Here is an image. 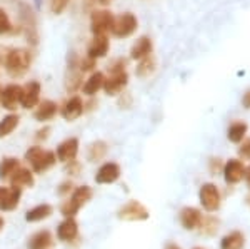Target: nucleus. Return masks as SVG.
I'll use <instances>...</instances> for the list:
<instances>
[{
    "instance_id": "nucleus-1",
    "label": "nucleus",
    "mask_w": 250,
    "mask_h": 249,
    "mask_svg": "<svg viewBox=\"0 0 250 249\" xmlns=\"http://www.w3.org/2000/svg\"><path fill=\"white\" fill-rule=\"evenodd\" d=\"M32 64V55L27 49H12L5 55V70L10 77L17 79L27 74Z\"/></svg>"
},
{
    "instance_id": "nucleus-2",
    "label": "nucleus",
    "mask_w": 250,
    "mask_h": 249,
    "mask_svg": "<svg viewBox=\"0 0 250 249\" xmlns=\"http://www.w3.org/2000/svg\"><path fill=\"white\" fill-rule=\"evenodd\" d=\"M25 160L32 166V171L37 174H43L57 162V156L52 151H45L39 146H34L25 152Z\"/></svg>"
},
{
    "instance_id": "nucleus-3",
    "label": "nucleus",
    "mask_w": 250,
    "mask_h": 249,
    "mask_svg": "<svg viewBox=\"0 0 250 249\" xmlns=\"http://www.w3.org/2000/svg\"><path fill=\"white\" fill-rule=\"evenodd\" d=\"M139 27V20L132 12H124L119 17H115L114 20V27H112V34L119 39L130 37L132 34L137 30Z\"/></svg>"
},
{
    "instance_id": "nucleus-4",
    "label": "nucleus",
    "mask_w": 250,
    "mask_h": 249,
    "mask_svg": "<svg viewBox=\"0 0 250 249\" xmlns=\"http://www.w3.org/2000/svg\"><path fill=\"white\" fill-rule=\"evenodd\" d=\"M20 20H22L23 32L27 35V40L32 44L39 42V35H37V19L35 14L32 10V7L25 2H20Z\"/></svg>"
},
{
    "instance_id": "nucleus-5",
    "label": "nucleus",
    "mask_w": 250,
    "mask_h": 249,
    "mask_svg": "<svg viewBox=\"0 0 250 249\" xmlns=\"http://www.w3.org/2000/svg\"><path fill=\"white\" fill-rule=\"evenodd\" d=\"M114 14L108 10H95L90 17V29L94 35H107L114 27Z\"/></svg>"
},
{
    "instance_id": "nucleus-6",
    "label": "nucleus",
    "mask_w": 250,
    "mask_h": 249,
    "mask_svg": "<svg viewBox=\"0 0 250 249\" xmlns=\"http://www.w3.org/2000/svg\"><path fill=\"white\" fill-rule=\"evenodd\" d=\"M199 199H200V204L204 206V209L207 211H217L220 207V191L217 189L215 184L212 182H205L202 184V187H200L199 191Z\"/></svg>"
},
{
    "instance_id": "nucleus-7",
    "label": "nucleus",
    "mask_w": 250,
    "mask_h": 249,
    "mask_svg": "<svg viewBox=\"0 0 250 249\" xmlns=\"http://www.w3.org/2000/svg\"><path fill=\"white\" fill-rule=\"evenodd\" d=\"M148 216V209L139 201H128L119 209V218L122 221H145Z\"/></svg>"
},
{
    "instance_id": "nucleus-8",
    "label": "nucleus",
    "mask_w": 250,
    "mask_h": 249,
    "mask_svg": "<svg viewBox=\"0 0 250 249\" xmlns=\"http://www.w3.org/2000/svg\"><path fill=\"white\" fill-rule=\"evenodd\" d=\"M22 91L23 87L19 84H9L2 89L0 94V104H2L3 109L7 111H15L20 106V100H22Z\"/></svg>"
},
{
    "instance_id": "nucleus-9",
    "label": "nucleus",
    "mask_w": 250,
    "mask_h": 249,
    "mask_svg": "<svg viewBox=\"0 0 250 249\" xmlns=\"http://www.w3.org/2000/svg\"><path fill=\"white\" fill-rule=\"evenodd\" d=\"M128 84V74L127 70L122 72H110V75L105 79L102 89L107 92L108 95H119Z\"/></svg>"
},
{
    "instance_id": "nucleus-10",
    "label": "nucleus",
    "mask_w": 250,
    "mask_h": 249,
    "mask_svg": "<svg viewBox=\"0 0 250 249\" xmlns=\"http://www.w3.org/2000/svg\"><path fill=\"white\" fill-rule=\"evenodd\" d=\"M39 102H40V84L37 80H30V82H27L23 86L20 106L23 109H34Z\"/></svg>"
},
{
    "instance_id": "nucleus-11",
    "label": "nucleus",
    "mask_w": 250,
    "mask_h": 249,
    "mask_svg": "<svg viewBox=\"0 0 250 249\" xmlns=\"http://www.w3.org/2000/svg\"><path fill=\"white\" fill-rule=\"evenodd\" d=\"M224 178L227 184H237L244 179L245 176V166L239 159H230L224 164Z\"/></svg>"
},
{
    "instance_id": "nucleus-12",
    "label": "nucleus",
    "mask_w": 250,
    "mask_h": 249,
    "mask_svg": "<svg viewBox=\"0 0 250 249\" xmlns=\"http://www.w3.org/2000/svg\"><path fill=\"white\" fill-rule=\"evenodd\" d=\"M120 174H122V171H120L119 164L117 162H105L99 167V171H97L95 181L99 184H114L115 181H119Z\"/></svg>"
},
{
    "instance_id": "nucleus-13",
    "label": "nucleus",
    "mask_w": 250,
    "mask_h": 249,
    "mask_svg": "<svg viewBox=\"0 0 250 249\" xmlns=\"http://www.w3.org/2000/svg\"><path fill=\"white\" fill-rule=\"evenodd\" d=\"M83 111H85V106H83L82 99H80L79 95H74V97H70L62 106L60 114H62V117L65 120L72 122V120H77L80 115L83 114Z\"/></svg>"
},
{
    "instance_id": "nucleus-14",
    "label": "nucleus",
    "mask_w": 250,
    "mask_h": 249,
    "mask_svg": "<svg viewBox=\"0 0 250 249\" xmlns=\"http://www.w3.org/2000/svg\"><path fill=\"white\" fill-rule=\"evenodd\" d=\"M79 154V139L77 137H70V139H65L63 142L59 144L57 147V159L60 162L67 164L70 160H75Z\"/></svg>"
},
{
    "instance_id": "nucleus-15",
    "label": "nucleus",
    "mask_w": 250,
    "mask_h": 249,
    "mask_svg": "<svg viewBox=\"0 0 250 249\" xmlns=\"http://www.w3.org/2000/svg\"><path fill=\"white\" fill-rule=\"evenodd\" d=\"M79 236V224L74 218H65V221L59 224L57 238L63 243H72Z\"/></svg>"
},
{
    "instance_id": "nucleus-16",
    "label": "nucleus",
    "mask_w": 250,
    "mask_h": 249,
    "mask_svg": "<svg viewBox=\"0 0 250 249\" xmlns=\"http://www.w3.org/2000/svg\"><path fill=\"white\" fill-rule=\"evenodd\" d=\"M108 49H110V42H108L107 35H94V40H92L87 49V55L95 60L102 59L107 55Z\"/></svg>"
},
{
    "instance_id": "nucleus-17",
    "label": "nucleus",
    "mask_w": 250,
    "mask_h": 249,
    "mask_svg": "<svg viewBox=\"0 0 250 249\" xmlns=\"http://www.w3.org/2000/svg\"><path fill=\"white\" fill-rule=\"evenodd\" d=\"M154 52V44H152V39L147 37V35H142L140 39H137V42L132 45L130 49V57L134 60H140L147 55H150Z\"/></svg>"
},
{
    "instance_id": "nucleus-18",
    "label": "nucleus",
    "mask_w": 250,
    "mask_h": 249,
    "mask_svg": "<svg viewBox=\"0 0 250 249\" xmlns=\"http://www.w3.org/2000/svg\"><path fill=\"white\" fill-rule=\"evenodd\" d=\"M34 117L39 122H45V120H50L55 117L57 114V104L54 100H42L37 106L34 107Z\"/></svg>"
},
{
    "instance_id": "nucleus-19",
    "label": "nucleus",
    "mask_w": 250,
    "mask_h": 249,
    "mask_svg": "<svg viewBox=\"0 0 250 249\" xmlns=\"http://www.w3.org/2000/svg\"><path fill=\"white\" fill-rule=\"evenodd\" d=\"M10 184H12V187H17V189L32 187L34 186V171L27 169V167H19V169L10 176Z\"/></svg>"
},
{
    "instance_id": "nucleus-20",
    "label": "nucleus",
    "mask_w": 250,
    "mask_h": 249,
    "mask_svg": "<svg viewBox=\"0 0 250 249\" xmlns=\"http://www.w3.org/2000/svg\"><path fill=\"white\" fill-rule=\"evenodd\" d=\"M200 221H202V214H200V211L197 207H184L180 211V223H182L185 229H197Z\"/></svg>"
},
{
    "instance_id": "nucleus-21",
    "label": "nucleus",
    "mask_w": 250,
    "mask_h": 249,
    "mask_svg": "<svg viewBox=\"0 0 250 249\" xmlns=\"http://www.w3.org/2000/svg\"><path fill=\"white\" fill-rule=\"evenodd\" d=\"M104 82H105V75L102 74V72H94V74L90 75L85 84H82V92L85 95H95L97 92L104 87Z\"/></svg>"
},
{
    "instance_id": "nucleus-22",
    "label": "nucleus",
    "mask_w": 250,
    "mask_h": 249,
    "mask_svg": "<svg viewBox=\"0 0 250 249\" xmlns=\"http://www.w3.org/2000/svg\"><path fill=\"white\" fill-rule=\"evenodd\" d=\"M20 196L22 192L17 187H7L3 198L0 199V209L2 211H14L20 203Z\"/></svg>"
},
{
    "instance_id": "nucleus-23",
    "label": "nucleus",
    "mask_w": 250,
    "mask_h": 249,
    "mask_svg": "<svg viewBox=\"0 0 250 249\" xmlns=\"http://www.w3.org/2000/svg\"><path fill=\"white\" fill-rule=\"evenodd\" d=\"M54 246L50 231H39L29 239V249H50Z\"/></svg>"
},
{
    "instance_id": "nucleus-24",
    "label": "nucleus",
    "mask_w": 250,
    "mask_h": 249,
    "mask_svg": "<svg viewBox=\"0 0 250 249\" xmlns=\"http://www.w3.org/2000/svg\"><path fill=\"white\" fill-rule=\"evenodd\" d=\"M52 212H54V207L50 204H39V206L32 207L30 211H27L25 221L27 223H39V221L50 218Z\"/></svg>"
},
{
    "instance_id": "nucleus-25",
    "label": "nucleus",
    "mask_w": 250,
    "mask_h": 249,
    "mask_svg": "<svg viewBox=\"0 0 250 249\" xmlns=\"http://www.w3.org/2000/svg\"><path fill=\"white\" fill-rule=\"evenodd\" d=\"M247 132H249V126H247V124L242 122V120H237V122H232L230 126H229L227 137L233 144H240L242 140L245 139Z\"/></svg>"
},
{
    "instance_id": "nucleus-26",
    "label": "nucleus",
    "mask_w": 250,
    "mask_h": 249,
    "mask_svg": "<svg viewBox=\"0 0 250 249\" xmlns=\"http://www.w3.org/2000/svg\"><path fill=\"white\" fill-rule=\"evenodd\" d=\"M155 67H157V60L154 57V54H150V55H147V57L139 60V66H137V69H135V74L142 79L150 77V75L154 74Z\"/></svg>"
},
{
    "instance_id": "nucleus-27",
    "label": "nucleus",
    "mask_w": 250,
    "mask_h": 249,
    "mask_svg": "<svg viewBox=\"0 0 250 249\" xmlns=\"http://www.w3.org/2000/svg\"><path fill=\"white\" fill-rule=\"evenodd\" d=\"M245 238L240 231H233L227 234L220 243V249H244Z\"/></svg>"
},
{
    "instance_id": "nucleus-28",
    "label": "nucleus",
    "mask_w": 250,
    "mask_h": 249,
    "mask_svg": "<svg viewBox=\"0 0 250 249\" xmlns=\"http://www.w3.org/2000/svg\"><path fill=\"white\" fill-rule=\"evenodd\" d=\"M20 122V117L17 114H9L5 115L2 120H0V139L2 137H7V136H10L12 132L17 129Z\"/></svg>"
},
{
    "instance_id": "nucleus-29",
    "label": "nucleus",
    "mask_w": 250,
    "mask_h": 249,
    "mask_svg": "<svg viewBox=\"0 0 250 249\" xmlns=\"http://www.w3.org/2000/svg\"><path fill=\"white\" fill-rule=\"evenodd\" d=\"M20 167L19 159L15 158H5L0 162V179H10V176L14 174Z\"/></svg>"
},
{
    "instance_id": "nucleus-30",
    "label": "nucleus",
    "mask_w": 250,
    "mask_h": 249,
    "mask_svg": "<svg viewBox=\"0 0 250 249\" xmlns=\"http://www.w3.org/2000/svg\"><path fill=\"white\" fill-rule=\"evenodd\" d=\"M107 154V144L104 140H95L88 146V152H87V158L88 160H100L104 156Z\"/></svg>"
},
{
    "instance_id": "nucleus-31",
    "label": "nucleus",
    "mask_w": 250,
    "mask_h": 249,
    "mask_svg": "<svg viewBox=\"0 0 250 249\" xmlns=\"http://www.w3.org/2000/svg\"><path fill=\"white\" fill-rule=\"evenodd\" d=\"M70 199L74 201L77 206L82 207L83 204H87L88 201L92 199V189L90 186H80L77 187V189H74V192H72Z\"/></svg>"
},
{
    "instance_id": "nucleus-32",
    "label": "nucleus",
    "mask_w": 250,
    "mask_h": 249,
    "mask_svg": "<svg viewBox=\"0 0 250 249\" xmlns=\"http://www.w3.org/2000/svg\"><path fill=\"white\" fill-rule=\"evenodd\" d=\"M219 219H215V218H212V216H202V221H200V224H199V227H200V231L204 232V234H215L217 229H219Z\"/></svg>"
},
{
    "instance_id": "nucleus-33",
    "label": "nucleus",
    "mask_w": 250,
    "mask_h": 249,
    "mask_svg": "<svg viewBox=\"0 0 250 249\" xmlns=\"http://www.w3.org/2000/svg\"><path fill=\"white\" fill-rule=\"evenodd\" d=\"M79 209H80V206H77V204H75L70 198H68L67 201H63L62 206H60V212H62L65 218H74V216L79 212Z\"/></svg>"
},
{
    "instance_id": "nucleus-34",
    "label": "nucleus",
    "mask_w": 250,
    "mask_h": 249,
    "mask_svg": "<svg viewBox=\"0 0 250 249\" xmlns=\"http://www.w3.org/2000/svg\"><path fill=\"white\" fill-rule=\"evenodd\" d=\"M12 29H14V27H12L9 14L0 7V35L9 34V32H12Z\"/></svg>"
},
{
    "instance_id": "nucleus-35",
    "label": "nucleus",
    "mask_w": 250,
    "mask_h": 249,
    "mask_svg": "<svg viewBox=\"0 0 250 249\" xmlns=\"http://www.w3.org/2000/svg\"><path fill=\"white\" fill-rule=\"evenodd\" d=\"M95 62H97L95 59H92V57H88V55H87V57H83L79 62V67H80V70H82V72H90V70H94Z\"/></svg>"
},
{
    "instance_id": "nucleus-36",
    "label": "nucleus",
    "mask_w": 250,
    "mask_h": 249,
    "mask_svg": "<svg viewBox=\"0 0 250 249\" xmlns=\"http://www.w3.org/2000/svg\"><path fill=\"white\" fill-rule=\"evenodd\" d=\"M68 0H50V10L54 12V14H62L63 10H65Z\"/></svg>"
},
{
    "instance_id": "nucleus-37",
    "label": "nucleus",
    "mask_w": 250,
    "mask_h": 249,
    "mask_svg": "<svg viewBox=\"0 0 250 249\" xmlns=\"http://www.w3.org/2000/svg\"><path fill=\"white\" fill-rule=\"evenodd\" d=\"M239 154H240V158H242V159L250 160V137L242 140L240 149H239Z\"/></svg>"
},
{
    "instance_id": "nucleus-38",
    "label": "nucleus",
    "mask_w": 250,
    "mask_h": 249,
    "mask_svg": "<svg viewBox=\"0 0 250 249\" xmlns=\"http://www.w3.org/2000/svg\"><path fill=\"white\" fill-rule=\"evenodd\" d=\"M125 67H127V60L115 59L114 62L110 64V67H108V72H122V70H125Z\"/></svg>"
},
{
    "instance_id": "nucleus-39",
    "label": "nucleus",
    "mask_w": 250,
    "mask_h": 249,
    "mask_svg": "<svg viewBox=\"0 0 250 249\" xmlns=\"http://www.w3.org/2000/svg\"><path fill=\"white\" fill-rule=\"evenodd\" d=\"M72 187H74V184L70 182V181H65V182H62L59 186V189L57 192L60 196H65V194H70V191H72Z\"/></svg>"
},
{
    "instance_id": "nucleus-40",
    "label": "nucleus",
    "mask_w": 250,
    "mask_h": 249,
    "mask_svg": "<svg viewBox=\"0 0 250 249\" xmlns=\"http://www.w3.org/2000/svg\"><path fill=\"white\" fill-rule=\"evenodd\" d=\"M224 169V164H222L220 159H212L210 160V172L212 174H217L219 171Z\"/></svg>"
},
{
    "instance_id": "nucleus-41",
    "label": "nucleus",
    "mask_w": 250,
    "mask_h": 249,
    "mask_svg": "<svg viewBox=\"0 0 250 249\" xmlns=\"http://www.w3.org/2000/svg\"><path fill=\"white\" fill-rule=\"evenodd\" d=\"M67 164H68V172L74 174V176H77L79 171H80V164L77 162V160H70V162H67Z\"/></svg>"
},
{
    "instance_id": "nucleus-42",
    "label": "nucleus",
    "mask_w": 250,
    "mask_h": 249,
    "mask_svg": "<svg viewBox=\"0 0 250 249\" xmlns=\"http://www.w3.org/2000/svg\"><path fill=\"white\" fill-rule=\"evenodd\" d=\"M242 106H244L245 109H250V89L245 91L244 95H242Z\"/></svg>"
},
{
    "instance_id": "nucleus-43",
    "label": "nucleus",
    "mask_w": 250,
    "mask_h": 249,
    "mask_svg": "<svg viewBox=\"0 0 250 249\" xmlns=\"http://www.w3.org/2000/svg\"><path fill=\"white\" fill-rule=\"evenodd\" d=\"M48 134H50V127H43V129H40L37 132V139L45 140V139H48Z\"/></svg>"
},
{
    "instance_id": "nucleus-44",
    "label": "nucleus",
    "mask_w": 250,
    "mask_h": 249,
    "mask_svg": "<svg viewBox=\"0 0 250 249\" xmlns=\"http://www.w3.org/2000/svg\"><path fill=\"white\" fill-rule=\"evenodd\" d=\"M244 178H245V181H247V186L250 187V166L245 167V176H244Z\"/></svg>"
},
{
    "instance_id": "nucleus-45",
    "label": "nucleus",
    "mask_w": 250,
    "mask_h": 249,
    "mask_svg": "<svg viewBox=\"0 0 250 249\" xmlns=\"http://www.w3.org/2000/svg\"><path fill=\"white\" fill-rule=\"evenodd\" d=\"M164 249H182L180 246H177L175 243H168V244H165V248Z\"/></svg>"
},
{
    "instance_id": "nucleus-46",
    "label": "nucleus",
    "mask_w": 250,
    "mask_h": 249,
    "mask_svg": "<svg viewBox=\"0 0 250 249\" xmlns=\"http://www.w3.org/2000/svg\"><path fill=\"white\" fill-rule=\"evenodd\" d=\"M97 2H99L100 5H108V3H110L112 0H97Z\"/></svg>"
},
{
    "instance_id": "nucleus-47",
    "label": "nucleus",
    "mask_w": 250,
    "mask_h": 249,
    "mask_svg": "<svg viewBox=\"0 0 250 249\" xmlns=\"http://www.w3.org/2000/svg\"><path fill=\"white\" fill-rule=\"evenodd\" d=\"M5 191H7V187L0 186V199H2V198H3V194H5Z\"/></svg>"
},
{
    "instance_id": "nucleus-48",
    "label": "nucleus",
    "mask_w": 250,
    "mask_h": 249,
    "mask_svg": "<svg viewBox=\"0 0 250 249\" xmlns=\"http://www.w3.org/2000/svg\"><path fill=\"white\" fill-rule=\"evenodd\" d=\"M2 227H3V218L0 216V229H2Z\"/></svg>"
},
{
    "instance_id": "nucleus-49",
    "label": "nucleus",
    "mask_w": 250,
    "mask_h": 249,
    "mask_svg": "<svg viewBox=\"0 0 250 249\" xmlns=\"http://www.w3.org/2000/svg\"><path fill=\"white\" fill-rule=\"evenodd\" d=\"M0 94H2V87H0Z\"/></svg>"
},
{
    "instance_id": "nucleus-50",
    "label": "nucleus",
    "mask_w": 250,
    "mask_h": 249,
    "mask_svg": "<svg viewBox=\"0 0 250 249\" xmlns=\"http://www.w3.org/2000/svg\"><path fill=\"white\" fill-rule=\"evenodd\" d=\"M195 249H202V248H195Z\"/></svg>"
}]
</instances>
